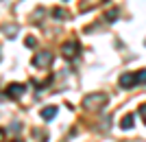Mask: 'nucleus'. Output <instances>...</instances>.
Returning a JSON list of instances; mask_svg holds the SVG:
<instances>
[{"mask_svg": "<svg viewBox=\"0 0 146 142\" xmlns=\"http://www.w3.org/2000/svg\"><path fill=\"white\" fill-rule=\"evenodd\" d=\"M107 101H109V96L103 94V92L87 94L85 99H83V107H85V109H103V107L107 105Z\"/></svg>", "mask_w": 146, "mask_h": 142, "instance_id": "f257e3e1", "label": "nucleus"}, {"mask_svg": "<svg viewBox=\"0 0 146 142\" xmlns=\"http://www.w3.org/2000/svg\"><path fill=\"white\" fill-rule=\"evenodd\" d=\"M61 53H63V57H68V59H72V57H76L81 53V46L76 39H72V42H66L63 46H61Z\"/></svg>", "mask_w": 146, "mask_h": 142, "instance_id": "f03ea898", "label": "nucleus"}, {"mask_svg": "<svg viewBox=\"0 0 146 142\" xmlns=\"http://www.w3.org/2000/svg\"><path fill=\"white\" fill-rule=\"evenodd\" d=\"M52 53H48V50H44V53H39V55L33 57V66H37V68H46V66H50L52 63Z\"/></svg>", "mask_w": 146, "mask_h": 142, "instance_id": "7ed1b4c3", "label": "nucleus"}, {"mask_svg": "<svg viewBox=\"0 0 146 142\" xmlns=\"http://www.w3.org/2000/svg\"><path fill=\"white\" fill-rule=\"evenodd\" d=\"M24 92H26V85H24V83H9L5 94L9 96V99H20Z\"/></svg>", "mask_w": 146, "mask_h": 142, "instance_id": "20e7f679", "label": "nucleus"}, {"mask_svg": "<svg viewBox=\"0 0 146 142\" xmlns=\"http://www.w3.org/2000/svg\"><path fill=\"white\" fill-rule=\"evenodd\" d=\"M137 85V74L135 72H124L120 77V87H124V90H131V87Z\"/></svg>", "mask_w": 146, "mask_h": 142, "instance_id": "39448f33", "label": "nucleus"}, {"mask_svg": "<svg viewBox=\"0 0 146 142\" xmlns=\"http://www.w3.org/2000/svg\"><path fill=\"white\" fill-rule=\"evenodd\" d=\"M55 116H57V107L55 105H48V107H44V109H42V118H44V120H52Z\"/></svg>", "mask_w": 146, "mask_h": 142, "instance_id": "423d86ee", "label": "nucleus"}, {"mask_svg": "<svg viewBox=\"0 0 146 142\" xmlns=\"http://www.w3.org/2000/svg\"><path fill=\"white\" fill-rule=\"evenodd\" d=\"M133 123H135V116H133V114H127V116L120 120V127H122V129H131Z\"/></svg>", "mask_w": 146, "mask_h": 142, "instance_id": "0eeeda50", "label": "nucleus"}, {"mask_svg": "<svg viewBox=\"0 0 146 142\" xmlns=\"http://www.w3.org/2000/svg\"><path fill=\"white\" fill-rule=\"evenodd\" d=\"M52 15H55L57 20H66V18H68V13H66V9H59V7H57L55 11H52Z\"/></svg>", "mask_w": 146, "mask_h": 142, "instance_id": "6e6552de", "label": "nucleus"}, {"mask_svg": "<svg viewBox=\"0 0 146 142\" xmlns=\"http://www.w3.org/2000/svg\"><path fill=\"white\" fill-rule=\"evenodd\" d=\"M5 33H7V35H15V33H18V26H15V24L5 26Z\"/></svg>", "mask_w": 146, "mask_h": 142, "instance_id": "1a4fd4ad", "label": "nucleus"}, {"mask_svg": "<svg viewBox=\"0 0 146 142\" xmlns=\"http://www.w3.org/2000/svg\"><path fill=\"white\" fill-rule=\"evenodd\" d=\"M105 18H107V22H113V20L118 18V11H116V9H113V11H107V15H105Z\"/></svg>", "mask_w": 146, "mask_h": 142, "instance_id": "9d476101", "label": "nucleus"}, {"mask_svg": "<svg viewBox=\"0 0 146 142\" xmlns=\"http://www.w3.org/2000/svg\"><path fill=\"white\" fill-rule=\"evenodd\" d=\"M135 74H137V83H146V70H140Z\"/></svg>", "mask_w": 146, "mask_h": 142, "instance_id": "9b49d317", "label": "nucleus"}, {"mask_svg": "<svg viewBox=\"0 0 146 142\" xmlns=\"http://www.w3.org/2000/svg\"><path fill=\"white\" fill-rule=\"evenodd\" d=\"M83 2H85V5H81V11H87V9H90V7L94 5L92 0H83ZM96 5H98V0H96Z\"/></svg>", "mask_w": 146, "mask_h": 142, "instance_id": "f8f14e48", "label": "nucleus"}, {"mask_svg": "<svg viewBox=\"0 0 146 142\" xmlns=\"http://www.w3.org/2000/svg\"><path fill=\"white\" fill-rule=\"evenodd\" d=\"M24 44L29 46V48H35V44H37V42H35V37H26V42H24Z\"/></svg>", "mask_w": 146, "mask_h": 142, "instance_id": "ddd939ff", "label": "nucleus"}, {"mask_svg": "<svg viewBox=\"0 0 146 142\" xmlns=\"http://www.w3.org/2000/svg\"><path fill=\"white\" fill-rule=\"evenodd\" d=\"M140 116H142V120L146 123V105H142V107H140Z\"/></svg>", "mask_w": 146, "mask_h": 142, "instance_id": "4468645a", "label": "nucleus"}, {"mask_svg": "<svg viewBox=\"0 0 146 142\" xmlns=\"http://www.w3.org/2000/svg\"><path fill=\"white\" fill-rule=\"evenodd\" d=\"M20 129H22V127H20V123H13V125H11V131H20Z\"/></svg>", "mask_w": 146, "mask_h": 142, "instance_id": "2eb2a0df", "label": "nucleus"}, {"mask_svg": "<svg viewBox=\"0 0 146 142\" xmlns=\"http://www.w3.org/2000/svg\"><path fill=\"white\" fill-rule=\"evenodd\" d=\"M13 142H22V140H13Z\"/></svg>", "mask_w": 146, "mask_h": 142, "instance_id": "dca6fc26", "label": "nucleus"}]
</instances>
